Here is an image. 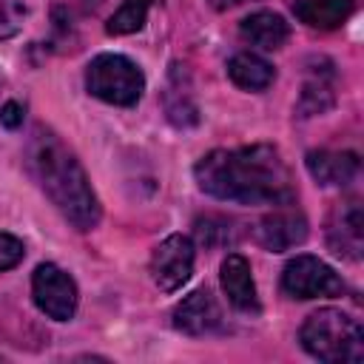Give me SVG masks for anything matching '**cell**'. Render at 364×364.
<instances>
[{"label": "cell", "mask_w": 364, "mask_h": 364, "mask_svg": "<svg viewBox=\"0 0 364 364\" xmlns=\"http://www.w3.org/2000/svg\"><path fill=\"white\" fill-rule=\"evenodd\" d=\"M353 11H355L353 0H296L293 3L296 20L304 23L307 28H318V31H333V28L344 26Z\"/></svg>", "instance_id": "14"}, {"label": "cell", "mask_w": 364, "mask_h": 364, "mask_svg": "<svg viewBox=\"0 0 364 364\" xmlns=\"http://www.w3.org/2000/svg\"><path fill=\"white\" fill-rule=\"evenodd\" d=\"M154 0H122V6L108 17L105 23V34L111 37H125V34H134L145 26V17H148V9H151Z\"/></svg>", "instance_id": "17"}, {"label": "cell", "mask_w": 364, "mask_h": 364, "mask_svg": "<svg viewBox=\"0 0 364 364\" xmlns=\"http://www.w3.org/2000/svg\"><path fill=\"white\" fill-rule=\"evenodd\" d=\"M333 102H336V94H333V85H330V74L327 77L316 74L304 82L296 111H299V117H316V114L330 111Z\"/></svg>", "instance_id": "16"}, {"label": "cell", "mask_w": 364, "mask_h": 364, "mask_svg": "<svg viewBox=\"0 0 364 364\" xmlns=\"http://www.w3.org/2000/svg\"><path fill=\"white\" fill-rule=\"evenodd\" d=\"M216 233H219L222 242H233V230H230V225H228L225 219H219V216L196 219V236H199L208 247H213V236H216Z\"/></svg>", "instance_id": "20"}, {"label": "cell", "mask_w": 364, "mask_h": 364, "mask_svg": "<svg viewBox=\"0 0 364 364\" xmlns=\"http://www.w3.org/2000/svg\"><path fill=\"white\" fill-rule=\"evenodd\" d=\"M307 216L296 208V202L290 205H276L267 216L259 219L256 225V242L270 250V253H284V250H293L299 247L304 239H307Z\"/></svg>", "instance_id": "9"}, {"label": "cell", "mask_w": 364, "mask_h": 364, "mask_svg": "<svg viewBox=\"0 0 364 364\" xmlns=\"http://www.w3.org/2000/svg\"><path fill=\"white\" fill-rule=\"evenodd\" d=\"M219 282H222V290H225L228 301H230L239 313H250V316H256V313L262 310V304H259V293H256V282H253V270H250V262H247L242 253H228V256L222 259Z\"/></svg>", "instance_id": "11"}, {"label": "cell", "mask_w": 364, "mask_h": 364, "mask_svg": "<svg viewBox=\"0 0 364 364\" xmlns=\"http://www.w3.org/2000/svg\"><path fill=\"white\" fill-rule=\"evenodd\" d=\"M26 14H28L26 0H0V40L20 34Z\"/></svg>", "instance_id": "18"}, {"label": "cell", "mask_w": 364, "mask_h": 364, "mask_svg": "<svg viewBox=\"0 0 364 364\" xmlns=\"http://www.w3.org/2000/svg\"><path fill=\"white\" fill-rule=\"evenodd\" d=\"M193 262H196V247H193L191 236L171 233L154 247L148 270H151V279H154V284L159 290L173 293L191 279Z\"/></svg>", "instance_id": "7"}, {"label": "cell", "mask_w": 364, "mask_h": 364, "mask_svg": "<svg viewBox=\"0 0 364 364\" xmlns=\"http://www.w3.org/2000/svg\"><path fill=\"white\" fill-rule=\"evenodd\" d=\"M347 290L344 279L318 256L301 253L290 259L282 270V293L299 301L307 299H333Z\"/></svg>", "instance_id": "5"}, {"label": "cell", "mask_w": 364, "mask_h": 364, "mask_svg": "<svg viewBox=\"0 0 364 364\" xmlns=\"http://www.w3.org/2000/svg\"><path fill=\"white\" fill-rule=\"evenodd\" d=\"M23 256H26L23 239H17L14 233H3V230H0V273L17 267V264L23 262Z\"/></svg>", "instance_id": "19"}, {"label": "cell", "mask_w": 364, "mask_h": 364, "mask_svg": "<svg viewBox=\"0 0 364 364\" xmlns=\"http://www.w3.org/2000/svg\"><path fill=\"white\" fill-rule=\"evenodd\" d=\"M199 191L236 205H290L296 185L279 148L267 142L242 148H216L193 165Z\"/></svg>", "instance_id": "1"}, {"label": "cell", "mask_w": 364, "mask_h": 364, "mask_svg": "<svg viewBox=\"0 0 364 364\" xmlns=\"http://www.w3.org/2000/svg\"><path fill=\"white\" fill-rule=\"evenodd\" d=\"M31 299L43 316L54 321H71L80 304V290L71 273L54 262H43L31 273Z\"/></svg>", "instance_id": "6"}, {"label": "cell", "mask_w": 364, "mask_h": 364, "mask_svg": "<svg viewBox=\"0 0 364 364\" xmlns=\"http://www.w3.org/2000/svg\"><path fill=\"white\" fill-rule=\"evenodd\" d=\"M299 341L307 355L324 364H358L364 358V330L358 318L338 307L310 313L299 330Z\"/></svg>", "instance_id": "3"}, {"label": "cell", "mask_w": 364, "mask_h": 364, "mask_svg": "<svg viewBox=\"0 0 364 364\" xmlns=\"http://www.w3.org/2000/svg\"><path fill=\"white\" fill-rule=\"evenodd\" d=\"M228 77L242 91H264L276 80V68L256 51H239L228 60Z\"/></svg>", "instance_id": "15"}, {"label": "cell", "mask_w": 364, "mask_h": 364, "mask_svg": "<svg viewBox=\"0 0 364 364\" xmlns=\"http://www.w3.org/2000/svg\"><path fill=\"white\" fill-rule=\"evenodd\" d=\"M85 91L108 105H136L145 91L142 68L125 54H97L85 65Z\"/></svg>", "instance_id": "4"}, {"label": "cell", "mask_w": 364, "mask_h": 364, "mask_svg": "<svg viewBox=\"0 0 364 364\" xmlns=\"http://www.w3.org/2000/svg\"><path fill=\"white\" fill-rule=\"evenodd\" d=\"M26 168L46 199L80 233L94 230L102 219V205L77 154L46 125H34L26 139Z\"/></svg>", "instance_id": "2"}, {"label": "cell", "mask_w": 364, "mask_h": 364, "mask_svg": "<svg viewBox=\"0 0 364 364\" xmlns=\"http://www.w3.org/2000/svg\"><path fill=\"white\" fill-rule=\"evenodd\" d=\"M0 122H3L6 128H11V131H14V128H20V122H23V105H20V102H14V100H11V102H6V105L0 108Z\"/></svg>", "instance_id": "21"}, {"label": "cell", "mask_w": 364, "mask_h": 364, "mask_svg": "<svg viewBox=\"0 0 364 364\" xmlns=\"http://www.w3.org/2000/svg\"><path fill=\"white\" fill-rule=\"evenodd\" d=\"M242 0H208V6H213L216 11H228V9H233V6H239Z\"/></svg>", "instance_id": "22"}, {"label": "cell", "mask_w": 364, "mask_h": 364, "mask_svg": "<svg viewBox=\"0 0 364 364\" xmlns=\"http://www.w3.org/2000/svg\"><path fill=\"white\" fill-rule=\"evenodd\" d=\"M304 168L307 173L327 188H341L350 185L358 176V154L355 151H330V148H316L304 154Z\"/></svg>", "instance_id": "12"}, {"label": "cell", "mask_w": 364, "mask_h": 364, "mask_svg": "<svg viewBox=\"0 0 364 364\" xmlns=\"http://www.w3.org/2000/svg\"><path fill=\"white\" fill-rule=\"evenodd\" d=\"M324 239L327 247L347 262H358L364 253V216H361V202L355 196L341 199L330 208L327 222H324Z\"/></svg>", "instance_id": "8"}, {"label": "cell", "mask_w": 364, "mask_h": 364, "mask_svg": "<svg viewBox=\"0 0 364 364\" xmlns=\"http://www.w3.org/2000/svg\"><path fill=\"white\" fill-rule=\"evenodd\" d=\"M239 37L259 51H276L290 40V23L276 11H253L239 23Z\"/></svg>", "instance_id": "13"}, {"label": "cell", "mask_w": 364, "mask_h": 364, "mask_svg": "<svg viewBox=\"0 0 364 364\" xmlns=\"http://www.w3.org/2000/svg\"><path fill=\"white\" fill-rule=\"evenodd\" d=\"M171 324L185 336H213L225 330V313L208 287L188 293L171 313Z\"/></svg>", "instance_id": "10"}]
</instances>
